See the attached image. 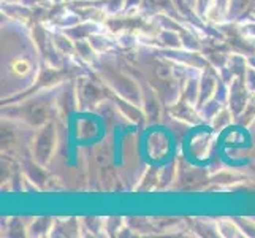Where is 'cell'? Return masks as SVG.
<instances>
[{"mask_svg": "<svg viewBox=\"0 0 255 238\" xmlns=\"http://www.w3.org/2000/svg\"><path fill=\"white\" fill-rule=\"evenodd\" d=\"M11 70H13V73L22 76L25 73H29L30 64H29V60H25V59H16L14 62L11 64Z\"/></svg>", "mask_w": 255, "mask_h": 238, "instance_id": "1", "label": "cell"}]
</instances>
